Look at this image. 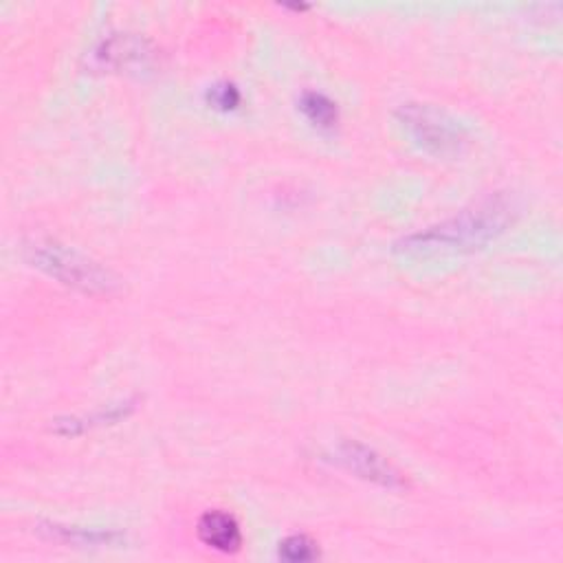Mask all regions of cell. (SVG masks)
<instances>
[{
	"label": "cell",
	"mask_w": 563,
	"mask_h": 563,
	"mask_svg": "<svg viewBox=\"0 0 563 563\" xmlns=\"http://www.w3.org/2000/svg\"><path fill=\"white\" fill-rule=\"evenodd\" d=\"M513 216L515 206L508 199H486L441 225L406 236L397 245V251H401L408 258H432L438 254L445 256L476 251L493 243L497 236H502L506 227L513 223Z\"/></svg>",
	"instance_id": "1"
},
{
	"label": "cell",
	"mask_w": 563,
	"mask_h": 563,
	"mask_svg": "<svg viewBox=\"0 0 563 563\" xmlns=\"http://www.w3.org/2000/svg\"><path fill=\"white\" fill-rule=\"evenodd\" d=\"M27 260L49 278L86 295H110L119 286L108 269L58 241L30 243Z\"/></svg>",
	"instance_id": "2"
},
{
	"label": "cell",
	"mask_w": 563,
	"mask_h": 563,
	"mask_svg": "<svg viewBox=\"0 0 563 563\" xmlns=\"http://www.w3.org/2000/svg\"><path fill=\"white\" fill-rule=\"evenodd\" d=\"M397 115L408 134L430 154L460 156L469 143L465 128L434 106L403 104Z\"/></svg>",
	"instance_id": "3"
},
{
	"label": "cell",
	"mask_w": 563,
	"mask_h": 563,
	"mask_svg": "<svg viewBox=\"0 0 563 563\" xmlns=\"http://www.w3.org/2000/svg\"><path fill=\"white\" fill-rule=\"evenodd\" d=\"M337 454H339V460L345 465V469L354 471L359 478H363L367 482H374L386 489H403L406 486V478L397 471V467L365 445L343 443Z\"/></svg>",
	"instance_id": "4"
},
{
	"label": "cell",
	"mask_w": 563,
	"mask_h": 563,
	"mask_svg": "<svg viewBox=\"0 0 563 563\" xmlns=\"http://www.w3.org/2000/svg\"><path fill=\"white\" fill-rule=\"evenodd\" d=\"M199 537L206 546L219 552H238L243 546V530L234 515L225 511H210L199 519Z\"/></svg>",
	"instance_id": "5"
},
{
	"label": "cell",
	"mask_w": 563,
	"mask_h": 563,
	"mask_svg": "<svg viewBox=\"0 0 563 563\" xmlns=\"http://www.w3.org/2000/svg\"><path fill=\"white\" fill-rule=\"evenodd\" d=\"M150 49L143 40L124 36V38H113L104 43L95 51V62L99 69H134V67H145L150 60Z\"/></svg>",
	"instance_id": "6"
},
{
	"label": "cell",
	"mask_w": 563,
	"mask_h": 563,
	"mask_svg": "<svg viewBox=\"0 0 563 563\" xmlns=\"http://www.w3.org/2000/svg\"><path fill=\"white\" fill-rule=\"evenodd\" d=\"M300 108L306 115V119L317 128H332L339 121V108L337 104L317 91H306L300 99Z\"/></svg>",
	"instance_id": "7"
},
{
	"label": "cell",
	"mask_w": 563,
	"mask_h": 563,
	"mask_svg": "<svg viewBox=\"0 0 563 563\" xmlns=\"http://www.w3.org/2000/svg\"><path fill=\"white\" fill-rule=\"evenodd\" d=\"M317 554V543L306 535H291L280 543V556L291 563L313 561Z\"/></svg>",
	"instance_id": "8"
},
{
	"label": "cell",
	"mask_w": 563,
	"mask_h": 563,
	"mask_svg": "<svg viewBox=\"0 0 563 563\" xmlns=\"http://www.w3.org/2000/svg\"><path fill=\"white\" fill-rule=\"evenodd\" d=\"M210 102L219 110H234L241 104V91L234 84H227V82L216 84L210 91Z\"/></svg>",
	"instance_id": "9"
}]
</instances>
